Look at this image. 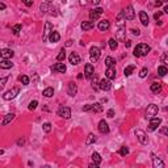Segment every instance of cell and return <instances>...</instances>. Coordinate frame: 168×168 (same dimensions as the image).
<instances>
[{
    "label": "cell",
    "mask_w": 168,
    "mask_h": 168,
    "mask_svg": "<svg viewBox=\"0 0 168 168\" xmlns=\"http://www.w3.org/2000/svg\"><path fill=\"white\" fill-rule=\"evenodd\" d=\"M108 43H109L110 50H113V51L118 47V42H117V40H114V38H110L109 41H108Z\"/></svg>",
    "instance_id": "cell-36"
},
{
    "label": "cell",
    "mask_w": 168,
    "mask_h": 168,
    "mask_svg": "<svg viewBox=\"0 0 168 168\" xmlns=\"http://www.w3.org/2000/svg\"><path fill=\"white\" fill-rule=\"evenodd\" d=\"M97 28H99V30H101V32H106V30H109L110 22L108 20H101V21H99Z\"/></svg>",
    "instance_id": "cell-18"
},
{
    "label": "cell",
    "mask_w": 168,
    "mask_h": 168,
    "mask_svg": "<svg viewBox=\"0 0 168 168\" xmlns=\"http://www.w3.org/2000/svg\"><path fill=\"white\" fill-rule=\"evenodd\" d=\"M46 1H47V3H51V1H53V0H46Z\"/></svg>",
    "instance_id": "cell-59"
},
{
    "label": "cell",
    "mask_w": 168,
    "mask_h": 168,
    "mask_svg": "<svg viewBox=\"0 0 168 168\" xmlns=\"http://www.w3.org/2000/svg\"><path fill=\"white\" fill-rule=\"evenodd\" d=\"M57 113H58V116L61 117V118H66V120H67V118L71 117V109H70L69 106L62 105V106H59V109H58Z\"/></svg>",
    "instance_id": "cell-7"
},
{
    "label": "cell",
    "mask_w": 168,
    "mask_h": 168,
    "mask_svg": "<svg viewBox=\"0 0 168 168\" xmlns=\"http://www.w3.org/2000/svg\"><path fill=\"white\" fill-rule=\"evenodd\" d=\"M125 46H126V47H130V46H131V41H126V42H125Z\"/></svg>",
    "instance_id": "cell-55"
},
{
    "label": "cell",
    "mask_w": 168,
    "mask_h": 168,
    "mask_svg": "<svg viewBox=\"0 0 168 168\" xmlns=\"http://www.w3.org/2000/svg\"><path fill=\"white\" fill-rule=\"evenodd\" d=\"M84 75H86L87 79H92L93 75H95V69H93V66L91 63H87L84 66Z\"/></svg>",
    "instance_id": "cell-11"
},
{
    "label": "cell",
    "mask_w": 168,
    "mask_h": 168,
    "mask_svg": "<svg viewBox=\"0 0 168 168\" xmlns=\"http://www.w3.org/2000/svg\"><path fill=\"white\" fill-rule=\"evenodd\" d=\"M106 116L109 117V118H113V117H114V110L113 109H109L108 112H106Z\"/></svg>",
    "instance_id": "cell-48"
},
{
    "label": "cell",
    "mask_w": 168,
    "mask_h": 168,
    "mask_svg": "<svg viewBox=\"0 0 168 168\" xmlns=\"http://www.w3.org/2000/svg\"><path fill=\"white\" fill-rule=\"evenodd\" d=\"M110 88H112V82H110L108 78L100 80V89H101V91L108 92V91H110Z\"/></svg>",
    "instance_id": "cell-12"
},
{
    "label": "cell",
    "mask_w": 168,
    "mask_h": 168,
    "mask_svg": "<svg viewBox=\"0 0 168 168\" xmlns=\"http://www.w3.org/2000/svg\"><path fill=\"white\" fill-rule=\"evenodd\" d=\"M163 12L168 14V4H165V5H164V8H163Z\"/></svg>",
    "instance_id": "cell-54"
},
{
    "label": "cell",
    "mask_w": 168,
    "mask_h": 168,
    "mask_svg": "<svg viewBox=\"0 0 168 168\" xmlns=\"http://www.w3.org/2000/svg\"><path fill=\"white\" fill-rule=\"evenodd\" d=\"M151 159H152V167L154 168H164V163L161 159H159L155 154H151Z\"/></svg>",
    "instance_id": "cell-13"
},
{
    "label": "cell",
    "mask_w": 168,
    "mask_h": 168,
    "mask_svg": "<svg viewBox=\"0 0 168 168\" xmlns=\"http://www.w3.org/2000/svg\"><path fill=\"white\" fill-rule=\"evenodd\" d=\"M92 88L95 89V91H97V89H100V82H99V78H97V75H93L92 78Z\"/></svg>",
    "instance_id": "cell-30"
},
{
    "label": "cell",
    "mask_w": 168,
    "mask_h": 168,
    "mask_svg": "<svg viewBox=\"0 0 168 168\" xmlns=\"http://www.w3.org/2000/svg\"><path fill=\"white\" fill-rule=\"evenodd\" d=\"M165 110H168V106H167V108H165Z\"/></svg>",
    "instance_id": "cell-60"
},
{
    "label": "cell",
    "mask_w": 168,
    "mask_h": 168,
    "mask_svg": "<svg viewBox=\"0 0 168 168\" xmlns=\"http://www.w3.org/2000/svg\"><path fill=\"white\" fill-rule=\"evenodd\" d=\"M59 40H61V34H59L58 32L53 30V32H51V34H50V37H49V41L53 42V43H55V42H58Z\"/></svg>",
    "instance_id": "cell-26"
},
{
    "label": "cell",
    "mask_w": 168,
    "mask_h": 168,
    "mask_svg": "<svg viewBox=\"0 0 168 168\" xmlns=\"http://www.w3.org/2000/svg\"><path fill=\"white\" fill-rule=\"evenodd\" d=\"M51 71L53 72H59V74H63V72L67 71V67H66L65 63H55L54 66H51Z\"/></svg>",
    "instance_id": "cell-14"
},
{
    "label": "cell",
    "mask_w": 168,
    "mask_h": 168,
    "mask_svg": "<svg viewBox=\"0 0 168 168\" xmlns=\"http://www.w3.org/2000/svg\"><path fill=\"white\" fill-rule=\"evenodd\" d=\"M53 32V25L49 22V21H46L45 22V29H43V34H42V41L46 42L49 41V37H50V34H51Z\"/></svg>",
    "instance_id": "cell-6"
},
{
    "label": "cell",
    "mask_w": 168,
    "mask_h": 168,
    "mask_svg": "<svg viewBox=\"0 0 168 168\" xmlns=\"http://www.w3.org/2000/svg\"><path fill=\"white\" fill-rule=\"evenodd\" d=\"M67 93H69V96L74 97L78 93V87H76V84L74 82H70L69 83V89H67Z\"/></svg>",
    "instance_id": "cell-17"
},
{
    "label": "cell",
    "mask_w": 168,
    "mask_h": 168,
    "mask_svg": "<svg viewBox=\"0 0 168 168\" xmlns=\"http://www.w3.org/2000/svg\"><path fill=\"white\" fill-rule=\"evenodd\" d=\"M18 93H20V88H17V87H14V88L9 89V91H7V92L3 93V99L4 100H13L14 97L17 96Z\"/></svg>",
    "instance_id": "cell-3"
},
{
    "label": "cell",
    "mask_w": 168,
    "mask_h": 168,
    "mask_svg": "<svg viewBox=\"0 0 168 168\" xmlns=\"http://www.w3.org/2000/svg\"><path fill=\"white\" fill-rule=\"evenodd\" d=\"M150 89H151V92L152 93H159L161 91V84L160 83H152Z\"/></svg>",
    "instance_id": "cell-29"
},
{
    "label": "cell",
    "mask_w": 168,
    "mask_h": 168,
    "mask_svg": "<svg viewBox=\"0 0 168 168\" xmlns=\"http://www.w3.org/2000/svg\"><path fill=\"white\" fill-rule=\"evenodd\" d=\"M42 129H43L45 133H50V131H51V124H50V122H45V124L42 125Z\"/></svg>",
    "instance_id": "cell-41"
},
{
    "label": "cell",
    "mask_w": 168,
    "mask_h": 168,
    "mask_svg": "<svg viewBox=\"0 0 168 168\" xmlns=\"http://www.w3.org/2000/svg\"><path fill=\"white\" fill-rule=\"evenodd\" d=\"M7 80H8V78H3V79L0 80V86L4 87V86H5V83H7Z\"/></svg>",
    "instance_id": "cell-52"
},
{
    "label": "cell",
    "mask_w": 168,
    "mask_h": 168,
    "mask_svg": "<svg viewBox=\"0 0 168 168\" xmlns=\"http://www.w3.org/2000/svg\"><path fill=\"white\" fill-rule=\"evenodd\" d=\"M125 34H126V29L125 26H118V30H117V41H125Z\"/></svg>",
    "instance_id": "cell-20"
},
{
    "label": "cell",
    "mask_w": 168,
    "mask_h": 168,
    "mask_svg": "<svg viewBox=\"0 0 168 168\" xmlns=\"http://www.w3.org/2000/svg\"><path fill=\"white\" fill-rule=\"evenodd\" d=\"M99 131L101 134H108L109 133V125L105 120H101L99 122Z\"/></svg>",
    "instance_id": "cell-15"
},
{
    "label": "cell",
    "mask_w": 168,
    "mask_h": 168,
    "mask_svg": "<svg viewBox=\"0 0 168 168\" xmlns=\"http://www.w3.org/2000/svg\"><path fill=\"white\" fill-rule=\"evenodd\" d=\"M160 134H163V135H167V137H168V127H165V126L160 127Z\"/></svg>",
    "instance_id": "cell-46"
},
{
    "label": "cell",
    "mask_w": 168,
    "mask_h": 168,
    "mask_svg": "<svg viewBox=\"0 0 168 168\" xmlns=\"http://www.w3.org/2000/svg\"><path fill=\"white\" fill-rule=\"evenodd\" d=\"M105 78H108L109 80L116 79V69L114 67H108L105 71Z\"/></svg>",
    "instance_id": "cell-21"
},
{
    "label": "cell",
    "mask_w": 168,
    "mask_h": 168,
    "mask_svg": "<svg viewBox=\"0 0 168 168\" xmlns=\"http://www.w3.org/2000/svg\"><path fill=\"white\" fill-rule=\"evenodd\" d=\"M0 9H1V11L5 9V4H4V3H0Z\"/></svg>",
    "instance_id": "cell-57"
},
{
    "label": "cell",
    "mask_w": 168,
    "mask_h": 168,
    "mask_svg": "<svg viewBox=\"0 0 168 168\" xmlns=\"http://www.w3.org/2000/svg\"><path fill=\"white\" fill-rule=\"evenodd\" d=\"M21 1H22L26 7H32V5H33V0H21Z\"/></svg>",
    "instance_id": "cell-47"
},
{
    "label": "cell",
    "mask_w": 168,
    "mask_h": 168,
    "mask_svg": "<svg viewBox=\"0 0 168 168\" xmlns=\"http://www.w3.org/2000/svg\"><path fill=\"white\" fill-rule=\"evenodd\" d=\"M80 26H82V29H83L84 32L91 30V29L93 28V22H92V21H83Z\"/></svg>",
    "instance_id": "cell-28"
},
{
    "label": "cell",
    "mask_w": 168,
    "mask_h": 168,
    "mask_svg": "<svg viewBox=\"0 0 168 168\" xmlns=\"http://www.w3.org/2000/svg\"><path fill=\"white\" fill-rule=\"evenodd\" d=\"M65 58H66V51H65V49H62V50L59 51L58 57H57V61H58V62H62V61H65Z\"/></svg>",
    "instance_id": "cell-40"
},
{
    "label": "cell",
    "mask_w": 168,
    "mask_h": 168,
    "mask_svg": "<svg viewBox=\"0 0 168 168\" xmlns=\"http://www.w3.org/2000/svg\"><path fill=\"white\" fill-rule=\"evenodd\" d=\"M164 1H165V0H156V1H155V7H160Z\"/></svg>",
    "instance_id": "cell-50"
},
{
    "label": "cell",
    "mask_w": 168,
    "mask_h": 168,
    "mask_svg": "<svg viewBox=\"0 0 168 168\" xmlns=\"http://www.w3.org/2000/svg\"><path fill=\"white\" fill-rule=\"evenodd\" d=\"M159 112V106L155 105V104H151L147 106V110H146V118H152V117H156Z\"/></svg>",
    "instance_id": "cell-5"
},
{
    "label": "cell",
    "mask_w": 168,
    "mask_h": 168,
    "mask_svg": "<svg viewBox=\"0 0 168 168\" xmlns=\"http://www.w3.org/2000/svg\"><path fill=\"white\" fill-rule=\"evenodd\" d=\"M135 133V137L138 138V141H139V143L143 144V146H146V144L148 143V138H147V134L144 133L143 130H141V129H137V130L134 131Z\"/></svg>",
    "instance_id": "cell-2"
},
{
    "label": "cell",
    "mask_w": 168,
    "mask_h": 168,
    "mask_svg": "<svg viewBox=\"0 0 168 168\" xmlns=\"http://www.w3.org/2000/svg\"><path fill=\"white\" fill-rule=\"evenodd\" d=\"M150 51H151V47L147 43H139L134 49V55L138 57V58H139V57H146Z\"/></svg>",
    "instance_id": "cell-1"
},
{
    "label": "cell",
    "mask_w": 168,
    "mask_h": 168,
    "mask_svg": "<svg viewBox=\"0 0 168 168\" xmlns=\"http://www.w3.org/2000/svg\"><path fill=\"white\" fill-rule=\"evenodd\" d=\"M91 112H95V113H100L103 112V106L100 103H95V104H91Z\"/></svg>",
    "instance_id": "cell-27"
},
{
    "label": "cell",
    "mask_w": 168,
    "mask_h": 168,
    "mask_svg": "<svg viewBox=\"0 0 168 168\" xmlns=\"http://www.w3.org/2000/svg\"><path fill=\"white\" fill-rule=\"evenodd\" d=\"M92 160L96 163V164H101V161H103V159H101V156H100L99 152H93L92 154Z\"/></svg>",
    "instance_id": "cell-37"
},
{
    "label": "cell",
    "mask_w": 168,
    "mask_h": 168,
    "mask_svg": "<svg viewBox=\"0 0 168 168\" xmlns=\"http://www.w3.org/2000/svg\"><path fill=\"white\" fill-rule=\"evenodd\" d=\"M147 74H148V70L146 69V67H143V69L139 71V78H142V79H143V78H146V76H147Z\"/></svg>",
    "instance_id": "cell-44"
},
{
    "label": "cell",
    "mask_w": 168,
    "mask_h": 168,
    "mask_svg": "<svg viewBox=\"0 0 168 168\" xmlns=\"http://www.w3.org/2000/svg\"><path fill=\"white\" fill-rule=\"evenodd\" d=\"M127 154H129V148H127L126 146H122V147L120 148V155H122V156H126Z\"/></svg>",
    "instance_id": "cell-42"
},
{
    "label": "cell",
    "mask_w": 168,
    "mask_h": 168,
    "mask_svg": "<svg viewBox=\"0 0 168 168\" xmlns=\"http://www.w3.org/2000/svg\"><path fill=\"white\" fill-rule=\"evenodd\" d=\"M18 80H20L24 86H28L29 83H30V79H29V76H26V75H21L20 78H18Z\"/></svg>",
    "instance_id": "cell-38"
},
{
    "label": "cell",
    "mask_w": 168,
    "mask_h": 168,
    "mask_svg": "<svg viewBox=\"0 0 168 168\" xmlns=\"http://www.w3.org/2000/svg\"><path fill=\"white\" fill-rule=\"evenodd\" d=\"M71 45H72V41H71V40H69V41L66 42V46H71Z\"/></svg>",
    "instance_id": "cell-58"
},
{
    "label": "cell",
    "mask_w": 168,
    "mask_h": 168,
    "mask_svg": "<svg viewBox=\"0 0 168 168\" xmlns=\"http://www.w3.org/2000/svg\"><path fill=\"white\" fill-rule=\"evenodd\" d=\"M124 13H125L126 20H134V18H135V11H134L133 5H127L124 9Z\"/></svg>",
    "instance_id": "cell-10"
},
{
    "label": "cell",
    "mask_w": 168,
    "mask_h": 168,
    "mask_svg": "<svg viewBox=\"0 0 168 168\" xmlns=\"http://www.w3.org/2000/svg\"><path fill=\"white\" fill-rule=\"evenodd\" d=\"M161 124V118L159 117H152L150 118V124H148V131H154L158 129V126Z\"/></svg>",
    "instance_id": "cell-9"
},
{
    "label": "cell",
    "mask_w": 168,
    "mask_h": 168,
    "mask_svg": "<svg viewBox=\"0 0 168 168\" xmlns=\"http://www.w3.org/2000/svg\"><path fill=\"white\" fill-rule=\"evenodd\" d=\"M91 1H92V4H95V5H97V4H99L100 1H101V0H91Z\"/></svg>",
    "instance_id": "cell-56"
},
{
    "label": "cell",
    "mask_w": 168,
    "mask_h": 168,
    "mask_svg": "<svg viewBox=\"0 0 168 168\" xmlns=\"http://www.w3.org/2000/svg\"><path fill=\"white\" fill-rule=\"evenodd\" d=\"M89 55H91V61H92L93 63L97 62V61L100 59V57H101V50H100V47L92 46L91 50H89Z\"/></svg>",
    "instance_id": "cell-4"
},
{
    "label": "cell",
    "mask_w": 168,
    "mask_h": 168,
    "mask_svg": "<svg viewBox=\"0 0 168 168\" xmlns=\"http://www.w3.org/2000/svg\"><path fill=\"white\" fill-rule=\"evenodd\" d=\"M167 74H168L167 66H159L158 67V75L159 76H165Z\"/></svg>",
    "instance_id": "cell-34"
},
{
    "label": "cell",
    "mask_w": 168,
    "mask_h": 168,
    "mask_svg": "<svg viewBox=\"0 0 168 168\" xmlns=\"http://www.w3.org/2000/svg\"><path fill=\"white\" fill-rule=\"evenodd\" d=\"M13 118H14V114L13 113L7 114V116L3 118V121H1V125H3V126H7L8 124H11V122L13 121Z\"/></svg>",
    "instance_id": "cell-25"
},
{
    "label": "cell",
    "mask_w": 168,
    "mask_h": 168,
    "mask_svg": "<svg viewBox=\"0 0 168 168\" xmlns=\"http://www.w3.org/2000/svg\"><path fill=\"white\" fill-rule=\"evenodd\" d=\"M96 135H95V134H88V137H87V141H86V144L87 146H89V144H92V143H95V142H96Z\"/></svg>",
    "instance_id": "cell-33"
},
{
    "label": "cell",
    "mask_w": 168,
    "mask_h": 168,
    "mask_svg": "<svg viewBox=\"0 0 168 168\" xmlns=\"http://www.w3.org/2000/svg\"><path fill=\"white\" fill-rule=\"evenodd\" d=\"M139 20H141L142 25H144V26H147V25H148V22H150L147 13H146L144 11H141V12H139Z\"/></svg>",
    "instance_id": "cell-22"
},
{
    "label": "cell",
    "mask_w": 168,
    "mask_h": 168,
    "mask_svg": "<svg viewBox=\"0 0 168 168\" xmlns=\"http://www.w3.org/2000/svg\"><path fill=\"white\" fill-rule=\"evenodd\" d=\"M161 62L164 63L165 66H168V53H164V54L161 55Z\"/></svg>",
    "instance_id": "cell-45"
},
{
    "label": "cell",
    "mask_w": 168,
    "mask_h": 168,
    "mask_svg": "<svg viewBox=\"0 0 168 168\" xmlns=\"http://www.w3.org/2000/svg\"><path fill=\"white\" fill-rule=\"evenodd\" d=\"M104 9L103 8H93V9H91V12H89V18H91V21H96L99 20V17L103 14Z\"/></svg>",
    "instance_id": "cell-8"
},
{
    "label": "cell",
    "mask_w": 168,
    "mask_h": 168,
    "mask_svg": "<svg viewBox=\"0 0 168 168\" xmlns=\"http://www.w3.org/2000/svg\"><path fill=\"white\" fill-rule=\"evenodd\" d=\"M42 95H43L45 97H53V95H54V89H53L51 87H47V88L43 89Z\"/></svg>",
    "instance_id": "cell-32"
},
{
    "label": "cell",
    "mask_w": 168,
    "mask_h": 168,
    "mask_svg": "<svg viewBox=\"0 0 168 168\" xmlns=\"http://www.w3.org/2000/svg\"><path fill=\"white\" fill-rule=\"evenodd\" d=\"M161 13H163V12H160V11H159V12H156V13L154 14V18H155V20H159V18L161 17Z\"/></svg>",
    "instance_id": "cell-49"
},
{
    "label": "cell",
    "mask_w": 168,
    "mask_h": 168,
    "mask_svg": "<svg viewBox=\"0 0 168 168\" xmlns=\"http://www.w3.org/2000/svg\"><path fill=\"white\" fill-rule=\"evenodd\" d=\"M69 61H70V63H71L72 66H78L80 62H82V59H80V57L76 53H71L70 54V57H69Z\"/></svg>",
    "instance_id": "cell-16"
},
{
    "label": "cell",
    "mask_w": 168,
    "mask_h": 168,
    "mask_svg": "<svg viewBox=\"0 0 168 168\" xmlns=\"http://www.w3.org/2000/svg\"><path fill=\"white\" fill-rule=\"evenodd\" d=\"M116 65V59L112 58V57H106L105 58V66L106 67H114Z\"/></svg>",
    "instance_id": "cell-35"
},
{
    "label": "cell",
    "mask_w": 168,
    "mask_h": 168,
    "mask_svg": "<svg viewBox=\"0 0 168 168\" xmlns=\"http://www.w3.org/2000/svg\"><path fill=\"white\" fill-rule=\"evenodd\" d=\"M125 20H126V17H125L124 11H121L120 13L117 14V25L118 26H125Z\"/></svg>",
    "instance_id": "cell-23"
},
{
    "label": "cell",
    "mask_w": 168,
    "mask_h": 168,
    "mask_svg": "<svg viewBox=\"0 0 168 168\" xmlns=\"http://www.w3.org/2000/svg\"><path fill=\"white\" fill-rule=\"evenodd\" d=\"M135 70V66L134 65H130V66H126L124 70V75L125 76H130L131 74H133V71Z\"/></svg>",
    "instance_id": "cell-31"
},
{
    "label": "cell",
    "mask_w": 168,
    "mask_h": 168,
    "mask_svg": "<svg viewBox=\"0 0 168 168\" xmlns=\"http://www.w3.org/2000/svg\"><path fill=\"white\" fill-rule=\"evenodd\" d=\"M97 167H99V164H96L95 161H93L92 164H89V168H97Z\"/></svg>",
    "instance_id": "cell-53"
},
{
    "label": "cell",
    "mask_w": 168,
    "mask_h": 168,
    "mask_svg": "<svg viewBox=\"0 0 168 168\" xmlns=\"http://www.w3.org/2000/svg\"><path fill=\"white\" fill-rule=\"evenodd\" d=\"M0 67H1L3 70L12 69V67H13V63L11 62V59H1V62H0Z\"/></svg>",
    "instance_id": "cell-24"
},
{
    "label": "cell",
    "mask_w": 168,
    "mask_h": 168,
    "mask_svg": "<svg viewBox=\"0 0 168 168\" xmlns=\"http://www.w3.org/2000/svg\"><path fill=\"white\" fill-rule=\"evenodd\" d=\"M12 32H13V34H14V36H18V34H20V32H21V24L13 25V28H12Z\"/></svg>",
    "instance_id": "cell-39"
},
{
    "label": "cell",
    "mask_w": 168,
    "mask_h": 168,
    "mask_svg": "<svg viewBox=\"0 0 168 168\" xmlns=\"http://www.w3.org/2000/svg\"><path fill=\"white\" fill-rule=\"evenodd\" d=\"M37 105H38V101L37 100H33V101H30V104H29V110H34L36 108H37Z\"/></svg>",
    "instance_id": "cell-43"
},
{
    "label": "cell",
    "mask_w": 168,
    "mask_h": 168,
    "mask_svg": "<svg viewBox=\"0 0 168 168\" xmlns=\"http://www.w3.org/2000/svg\"><path fill=\"white\" fill-rule=\"evenodd\" d=\"M130 32H131V33H133L134 36H139V34H141V32L138 30V29H131Z\"/></svg>",
    "instance_id": "cell-51"
},
{
    "label": "cell",
    "mask_w": 168,
    "mask_h": 168,
    "mask_svg": "<svg viewBox=\"0 0 168 168\" xmlns=\"http://www.w3.org/2000/svg\"><path fill=\"white\" fill-rule=\"evenodd\" d=\"M0 55H1V59H11L14 55V53L11 49H3L0 51Z\"/></svg>",
    "instance_id": "cell-19"
}]
</instances>
